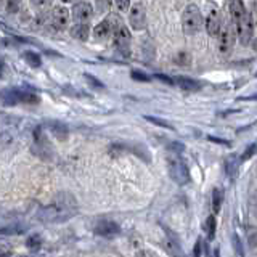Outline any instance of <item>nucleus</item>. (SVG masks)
I'll list each match as a JSON object with an SVG mask.
<instances>
[{
	"label": "nucleus",
	"mask_w": 257,
	"mask_h": 257,
	"mask_svg": "<svg viewBox=\"0 0 257 257\" xmlns=\"http://www.w3.org/2000/svg\"><path fill=\"white\" fill-rule=\"evenodd\" d=\"M79 212V206L76 199L69 193L56 195L52 203H48L39 211V219L48 223H61L72 219Z\"/></svg>",
	"instance_id": "f257e3e1"
},
{
	"label": "nucleus",
	"mask_w": 257,
	"mask_h": 257,
	"mask_svg": "<svg viewBox=\"0 0 257 257\" xmlns=\"http://www.w3.org/2000/svg\"><path fill=\"white\" fill-rule=\"evenodd\" d=\"M182 26H183L185 34H188V36L198 34L199 29L203 28V15H201L198 5L190 4L185 8L182 15Z\"/></svg>",
	"instance_id": "f03ea898"
},
{
	"label": "nucleus",
	"mask_w": 257,
	"mask_h": 257,
	"mask_svg": "<svg viewBox=\"0 0 257 257\" xmlns=\"http://www.w3.org/2000/svg\"><path fill=\"white\" fill-rule=\"evenodd\" d=\"M167 166H169V175H171V179L177 185H187V183H190L191 177H190L188 166L185 164L182 159L171 158V159L167 161Z\"/></svg>",
	"instance_id": "7ed1b4c3"
},
{
	"label": "nucleus",
	"mask_w": 257,
	"mask_h": 257,
	"mask_svg": "<svg viewBox=\"0 0 257 257\" xmlns=\"http://www.w3.org/2000/svg\"><path fill=\"white\" fill-rule=\"evenodd\" d=\"M111 26H112V24H111ZM111 36H112V39H114V45L119 48L120 52H124L127 55L128 45H131V32H128V29L119 20L116 23V26H112Z\"/></svg>",
	"instance_id": "20e7f679"
},
{
	"label": "nucleus",
	"mask_w": 257,
	"mask_h": 257,
	"mask_svg": "<svg viewBox=\"0 0 257 257\" xmlns=\"http://www.w3.org/2000/svg\"><path fill=\"white\" fill-rule=\"evenodd\" d=\"M219 52L227 55L230 53V50L233 48V45H235V39H236V31H235V26H231V24H228V26L225 28H220L219 31Z\"/></svg>",
	"instance_id": "39448f33"
},
{
	"label": "nucleus",
	"mask_w": 257,
	"mask_h": 257,
	"mask_svg": "<svg viewBox=\"0 0 257 257\" xmlns=\"http://www.w3.org/2000/svg\"><path fill=\"white\" fill-rule=\"evenodd\" d=\"M128 23L135 31L145 29V26H147V12H145V7L142 4L132 5L131 12H128Z\"/></svg>",
	"instance_id": "423d86ee"
},
{
	"label": "nucleus",
	"mask_w": 257,
	"mask_h": 257,
	"mask_svg": "<svg viewBox=\"0 0 257 257\" xmlns=\"http://www.w3.org/2000/svg\"><path fill=\"white\" fill-rule=\"evenodd\" d=\"M235 31H236V36L241 40V44L243 45L249 44V40H251V36H252V23H251V20H249L247 15L244 16V18H241L239 21H236Z\"/></svg>",
	"instance_id": "0eeeda50"
},
{
	"label": "nucleus",
	"mask_w": 257,
	"mask_h": 257,
	"mask_svg": "<svg viewBox=\"0 0 257 257\" xmlns=\"http://www.w3.org/2000/svg\"><path fill=\"white\" fill-rule=\"evenodd\" d=\"M52 26L56 29H64L69 23V12L66 7H55L50 15Z\"/></svg>",
	"instance_id": "6e6552de"
},
{
	"label": "nucleus",
	"mask_w": 257,
	"mask_h": 257,
	"mask_svg": "<svg viewBox=\"0 0 257 257\" xmlns=\"http://www.w3.org/2000/svg\"><path fill=\"white\" fill-rule=\"evenodd\" d=\"M92 15H93V8L88 2H79L72 7V18L77 23H87L92 18Z\"/></svg>",
	"instance_id": "1a4fd4ad"
},
{
	"label": "nucleus",
	"mask_w": 257,
	"mask_h": 257,
	"mask_svg": "<svg viewBox=\"0 0 257 257\" xmlns=\"http://www.w3.org/2000/svg\"><path fill=\"white\" fill-rule=\"evenodd\" d=\"M222 28V20H220V13L215 10V8L212 7L211 10H209L207 13V18H206V31L209 36L215 37L217 34H219V31Z\"/></svg>",
	"instance_id": "9d476101"
},
{
	"label": "nucleus",
	"mask_w": 257,
	"mask_h": 257,
	"mask_svg": "<svg viewBox=\"0 0 257 257\" xmlns=\"http://www.w3.org/2000/svg\"><path fill=\"white\" fill-rule=\"evenodd\" d=\"M119 225L112 220H100L95 225V233L100 236H116L119 235Z\"/></svg>",
	"instance_id": "9b49d317"
},
{
	"label": "nucleus",
	"mask_w": 257,
	"mask_h": 257,
	"mask_svg": "<svg viewBox=\"0 0 257 257\" xmlns=\"http://www.w3.org/2000/svg\"><path fill=\"white\" fill-rule=\"evenodd\" d=\"M47 127L48 131L53 134L58 140H66L68 139V127L64 125L60 120H47Z\"/></svg>",
	"instance_id": "f8f14e48"
},
{
	"label": "nucleus",
	"mask_w": 257,
	"mask_h": 257,
	"mask_svg": "<svg viewBox=\"0 0 257 257\" xmlns=\"http://www.w3.org/2000/svg\"><path fill=\"white\" fill-rule=\"evenodd\" d=\"M174 84H177L185 92H198L199 88H201V84L198 82V80L190 79V77H182V76L175 77L174 79Z\"/></svg>",
	"instance_id": "ddd939ff"
},
{
	"label": "nucleus",
	"mask_w": 257,
	"mask_h": 257,
	"mask_svg": "<svg viewBox=\"0 0 257 257\" xmlns=\"http://www.w3.org/2000/svg\"><path fill=\"white\" fill-rule=\"evenodd\" d=\"M71 36L80 40V42H85L88 36H90V26L87 23H77L71 28Z\"/></svg>",
	"instance_id": "4468645a"
},
{
	"label": "nucleus",
	"mask_w": 257,
	"mask_h": 257,
	"mask_svg": "<svg viewBox=\"0 0 257 257\" xmlns=\"http://www.w3.org/2000/svg\"><path fill=\"white\" fill-rule=\"evenodd\" d=\"M111 32H112L111 21H101V23H98L95 26L93 36H95V39H98V40H106L108 37H111Z\"/></svg>",
	"instance_id": "2eb2a0df"
},
{
	"label": "nucleus",
	"mask_w": 257,
	"mask_h": 257,
	"mask_svg": "<svg viewBox=\"0 0 257 257\" xmlns=\"http://www.w3.org/2000/svg\"><path fill=\"white\" fill-rule=\"evenodd\" d=\"M230 15H231V18L235 20V23L239 21L241 18H244L247 13H246L243 0H231L230 2Z\"/></svg>",
	"instance_id": "dca6fc26"
},
{
	"label": "nucleus",
	"mask_w": 257,
	"mask_h": 257,
	"mask_svg": "<svg viewBox=\"0 0 257 257\" xmlns=\"http://www.w3.org/2000/svg\"><path fill=\"white\" fill-rule=\"evenodd\" d=\"M0 98L7 104V106H13V104L20 103V93L18 88H5V90L0 93Z\"/></svg>",
	"instance_id": "f3484780"
},
{
	"label": "nucleus",
	"mask_w": 257,
	"mask_h": 257,
	"mask_svg": "<svg viewBox=\"0 0 257 257\" xmlns=\"http://www.w3.org/2000/svg\"><path fill=\"white\" fill-rule=\"evenodd\" d=\"M26 231V227L21 223H12L7 227H0V235H23Z\"/></svg>",
	"instance_id": "a211bd4d"
},
{
	"label": "nucleus",
	"mask_w": 257,
	"mask_h": 257,
	"mask_svg": "<svg viewBox=\"0 0 257 257\" xmlns=\"http://www.w3.org/2000/svg\"><path fill=\"white\" fill-rule=\"evenodd\" d=\"M222 203H223V191L219 190V188H215V190L212 191V211H214L215 214H219V212H220Z\"/></svg>",
	"instance_id": "6ab92c4d"
},
{
	"label": "nucleus",
	"mask_w": 257,
	"mask_h": 257,
	"mask_svg": "<svg viewBox=\"0 0 257 257\" xmlns=\"http://www.w3.org/2000/svg\"><path fill=\"white\" fill-rule=\"evenodd\" d=\"M23 58L32 68H40V64H42V60H40V56L37 53H34V52H24L23 53Z\"/></svg>",
	"instance_id": "aec40b11"
},
{
	"label": "nucleus",
	"mask_w": 257,
	"mask_h": 257,
	"mask_svg": "<svg viewBox=\"0 0 257 257\" xmlns=\"http://www.w3.org/2000/svg\"><path fill=\"white\" fill-rule=\"evenodd\" d=\"M225 169H227V175L230 179H235L238 174V159L235 156L228 158L227 163H225Z\"/></svg>",
	"instance_id": "412c9836"
},
{
	"label": "nucleus",
	"mask_w": 257,
	"mask_h": 257,
	"mask_svg": "<svg viewBox=\"0 0 257 257\" xmlns=\"http://www.w3.org/2000/svg\"><path fill=\"white\" fill-rule=\"evenodd\" d=\"M20 93V101L28 103V104H37L40 101V98L32 92H24V90H18Z\"/></svg>",
	"instance_id": "4be33fe9"
},
{
	"label": "nucleus",
	"mask_w": 257,
	"mask_h": 257,
	"mask_svg": "<svg viewBox=\"0 0 257 257\" xmlns=\"http://www.w3.org/2000/svg\"><path fill=\"white\" fill-rule=\"evenodd\" d=\"M215 227H217V220L214 215H209L206 219V231H207V238L214 239L215 236Z\"/></svg>",
	"instance_id": "5701e85b"
},
{
	"label": "nucleus",
	"mask_w": 257,
	"mask_h": 257,
	"mask_svg": "<svg viewBox=\"0 0 257 257\" xmlns=\"http://www.w3.org/2000/svg\"><path fill=\"white\" fill-rule=\"evenodd\" d=\"M26 246L31 249V251H37V249H40V246H42V238L39 235H31L26 239Z\"/></svg>",
	"instance_id": "b1692460"
},
{
	"label": "nucleus",
	"mask_w": 257,
	"mask_h": 257,
	"mask_svg": "<svg viewBox=\"0 0 257 257\" xmlns=\"http://www.w3.org/2000/svg\"><path fill=\"white\" fill-rule=\"evenodd\" d=\"M137 156H139L140 159H143L145 158V161H150V153H148V150L145 148V147H142V145H134V147L131 148Z\"/></svg>",
	"instance_id": "393cba45"
},
{
	"label": "nucleus",
	"mask_w": 257,
	"mask_h": 257,
	"mask_svg": "<svg viewBox=\"0 0 257 257\" xmlns=\"http://www.w3.org/2000/svg\"><path fill=\"white\" fill-rule=\"evenodd\" d=\"M145 119L150 120V122H153V124H156V125H161V127H166V128H171V131H174V127L169 124L167 120H163L159 117H153V116H145Z\"/></svg>",
	"instance_id": "a878e982"
},
{
	"label": "nucleus",
	"mask_w": 257,
	"mask_h": 257,
	"mask_svg": "<svg viewBox=\"0 0 257 257\" xmlns=\"http://www.w3.org/2000/svg\"><path fill=\"white\" fill-rule=\"evenodd\" d=\"M112 0H96V8H98L100 13H106L109 12V7H111Z\"/></svg>",
	"instance_id": "bb28decb"
},
{
	"label": "nucleus",
	"mask_w": 257,
	"mask_h": 257,
	"mask_svg": "<svg viewBox=\"0 0 257 257\" xmlns=\"http://www.w3.org/2000/svg\"><path fill=\"white\" fill-rule=\"evenodd\" d=\"M31 4L37 10H45V8L50 5V0H31Z\"/></svg>",
	"instance_id": "cd10ccee"
},
{
	"label": "nucleus",
	"mask_w": 257,
	"mask_h": 257,
	"mask_svg": "<svg viewBox=\"0 0 257 257\" xmlns=\"http://www.w3.org/2000/svg\"><path fill=\"white\" fill-rule=\"evenodd\" d=\"M132 79L139 80V82H148L150 77L145 74V72H140V71H132Z\"/></svg>",
	"instance_id": "c85d7f7f"
},
{
	"label": "nucleus",
	"mask_w": 257,
	"mask_h": 257,
	"mask_svg": "<svg viewBox=\"0 0 257 257\" xmlns=\"http://www.w3.org/2000/svg\"><path fill=\"white\" fill-rule=\"evenodd\" d=\"M114 4L117 7V10L120 12H127L128 7H131V0H114Z\"/></svg>",
	"instance_id": "c756f323"
},
{
	"label": "nucleus",
	"mask_w": 257,
	"mask_h": 257,
	"mask_svg": "<svg viewBox=\"0 0 257 257\" xmlns=\"http://www.w3.org/2000/svg\"><path fill=\"white\" fill-rule=\"evenodd\" d=\"M254 151H255V145H254V143H252V145H249V148L243 153V156H241V159L246 161V159H249V158H252Z\"/></svg>",
	"instance_id": "7c9ffc66"
},
{
	"label": "nucleus",
	"mask_w": 257,
	"mask_h": 257,
	"mask_svg": "<svg viewBox=\"0 0 257 257\" xmlns=\"http://www.w3.org/2000/svg\"><path fill=\"white\" fill-rule=\"evenodd\" d=\"M85 77L88 79V82H90V84H93V85H96V87H103V84H101V82H98V80H96L93 76H90V74H85Z\"/></svg>",
	"instance_id": "2f4dec72"
},
{
	"label": "nucleus",
	"mask_w": 257,
	"mask_h": 257,
	"mask_svg": "<svg viewBox=\"0 0 257 257\" xmlns=\"http://www.w3.org/2000/svg\"><path fill=\"white\" fill-rule=\"evenodd\" d=\"M171 148H174V150H177V151H183L185 150V147L182 143H179V142H172L171 143Z\"/></svg>",
	"instance_id": "473e14b6"
},
{
	"label": "nucleus",
	"mask_w": 257,
	"mask_h": 257,
	"mask_svg": "<svg viewBox=\"0 0 257 257\" xmlns=\"http://www.w3.org/2000/svg\"><path fill=\"white\" fill-rule=\"evenodd\" d=\"M156 77L161 79V80H163V82H166V84H174V80H172L171 77H167V76H161V74H158Z\"/></svg>",
	"instance_id": "72a5a7b5"
},
{
	"label": "nucleus",
	"mask_w": 257,
	"mask_h": 257,
	"mask_svg": "<svg viewBox=\"0 0 257 257\" xmlns=\"http://www.w3.org/2000/svg\"><path fill=\"white\" fill-rule=\"evenodd\" d=\"M209 140H212L215 143H223V145H230L228 142H225V140H220V139H215V137H209Z\"/></svg>",
	"instance_id": "f704fd0d"
},
{
	"label": "nucleus",
	"mask_w": 257,
	"mask_h": 257,
	"mask_svg": "<svg viewBox=\"0 0 257 257\" xmlns=\"http://www.w3.org/2000/svg\"><path fill=\"white\" fill-rule=\"evenodd\" d=\"M199 247H201V239L198 241V244H196V249H195V255H199L201 252H199Z\"/></svg>",
	"instance_id": "c9c22d12"
},
{
	"label": "nucleus",
	"mask_w": 257,
	"mask_h": 257,
	"mask_svg": "<svg viewBox=\"0 0 257 257\" xmlns=\"http://www.w3.org/2000/svg\"><path fill=\"white\" fill-rule=\"evenodd\" d=\"M10 251H5V249H0V255H10Z\"/></svg>",
	"instance_id": "e433bc0d"
},
{
	"label": "nucleus",
	"mask_w": 257,
	"mask_h": 257,
	"mask_svg": "<svg viewBox=\"0 0 257 257\" xmlns=\"http://www.w3.org/2000/svg\"><path fill=\"white\" fill-rule=\"evenodd\" d=\"M61 2H64V4H71V2H76V0H61Z\"/></svg>",
	"instance_id": "4c0bfd02"
},
{
	"label": "nucleus",
	"mask_w": 257,
	"mask_h": 257,
	"mask_svg": "<svg viewBox=\"0 0 257 257\" xmlns=\"http://www.w3.org/2000/svg\"><path fill=\"white\" fill-rule=\"evenodd\" d=\"M0 72H2V64H0Z\"/></svg>",
	"instance_id": "58836bf2"
}]
</instances>
